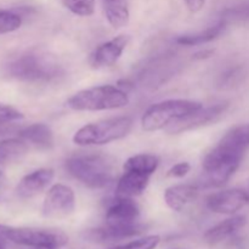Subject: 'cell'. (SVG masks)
<instances>
[{
    "label": "cell",
    "instance_id": "16",
    "mask_svg": "<svg viewBox=\"0 0 249 249\" xmlns=\"http://www.w3.org/2000/svg\"><path fill=\"white\" fill-rule=\"evenodd\" d=\"M199 187L194 184H181L168 187L164 191V201L174 212H181L198 196Z\"/></svg>",
    "mask_w": 249,
    "mask_h": 249
},
{
    "label": "cell",
    "instance_id": "20",
    "mask_svg": "<svg viewBox=\"0 0 249 249\" xmlns=\"http://www.w3.org/2000/svg\"><path fill=\"white\" fill-rule=\"evenodd\" d=\"M226 22L223 19H219L214 26L208 27L204 31L198 32V33L194 34H184V36H180L175 39L177 44L184 46H196V45H202V44H207L209 41L215 40L216 38L221 36L224 33L226 28Z\"/></svg>",
    "mask_w": 249,
    "mask_h": 249
},
{
    "label": "cell",
    "instance_id": "23",
    "mask_svg": "<svg viewBox=\"0 0 249 249\" xmlns=\"http://www.w3.org/2000/svg\"><path fill=\"white\" fill-rule=\"evenodd\" d=\"M160 165V158L155 155L141 153L128 158L123 165L124 170H133V172L142 173L146 175H152Z\"/></svg>",
    "mask_w": 249,
    "mask_h": 249
},
{
    "label": "cell",
    "instance_id": "29",
    "mask_svg": "<svg viewBox=\"0 0 249 249\" xmlns=\"http://www.w3.org/2000/svg\"><path fill=\"white\" fill-rule=\"evenodd\" d=\"M243 78V68L242 67H233L226 71L223 75H221L220 84L221 87L230 88L233 85L238 84Z\"/></svg>",
    "mask_w": 249,
    "mask_h": 249
},
{
    "label": "cell",
    "instance_id": "28",
    "mask_svg": "<svg viewBox=\"0 0 249 249\" xmlns=\"http://www.w3.org/2000/svg\"><path fill=\"white\" fill-rule=\"evenodd\" d=\"M23 119V113L10 105L0 102V125H6L12 122Z\"/></svg>",
    "mask_w": 249,
    "mask_h": 249
},
{
    "label": "cell",
    "instance_id": "12",
    "mask_svg": "<svg viewBox=\"0 0 249 249\" xmlns=\"http://www.w3.org/2000/svg\"><path fill=\"white\" fill-rule=\"evenodd\" d=\"M128 44L129 36L125 34H121V36H114L113 39L106 41V43H102L90 55V66L92 68H96V70L111 67L119 60Z\"/></svg>",
    "mask_w": 249,
    "mask_h": 249
},
{
    "label": "cell",
    "instance_id": "8",
    "mask_svg": "<svg viewBox=\"0 0 249 249\" xmlns=\"http://www.w3.org/2000/svg\"><path fill=\"white\" fill-rule=\"evenodd\" d=\"M229 108V102H219L209 107H202L197 112L185 116L182 118L177 119L170 123L164 129L168 134H181L185 131L197 129L199 126L208 125L211 123H215L216 121L224 116L226 109Z\"/></svg>",
    "mask_w": 249,
    "mask_h": 249
},
{
    "label": "cell",
    "instance_id": "22",
    "mask_svg": "<svg viewBox=\"0 0 249 249\" xmlns=\"http://www.w3.org/2000/svg\"><path fill=\"white\" fill-rule=\"evenodd\" d=\"M105 15L113 28H123L129 23V9L126 0H102Z\"/></svg>",
    "mask_w": 249,
    "mask_h": 249
},
{
    "label": "cell",
    "instance_id": "5",
    "mask_svg": "<svg viewBox=\"0 0 249 249\" xmlns=\"http://www.w3.org/2000/svg\"><path fill=\"white\" fill-rule=\"evenodd\" d=\"M133 118L129 116L112 117L82 126L73 136L78 146H100L121 140L130 133Z\"/></svg>",
    "mask_w": 249,
    "mask_h": 249
},
{
    "label": "cell",
    "instance_id": "6",
    "mask_svg": "<svg viewBox=\"0 0 249 249\" xmlns=\"http://www.w3.org/2000/svg\"><path fill=\"white\" fill-rule=\"evenodd\" d=\"M203 105L192 100L175 99L157 102L146 109L141 118V126L145 131H157L165 129L177 119L197 112Z\"/></svg>",
    "mask_w": 249,
    "mask_h": 249
},
{
    "label": "cell",
    "instance_id": "3",
    "mask_svg": "<svg viewBox=\"0 0 249 249\" xmlns=\"http://www.w3.org/2000/svg\"><path fill=\"white\" fill-rule=\"evenodd\" d=\"M249 150V123L230 129L218 145L207 153L203 160V172H211L226 163H241Z\"/></svg>",
    "mask_w": 249,
    "mask_h": 249
},
{
    "label": "cell",
    "instance_id": "19",
    "mask_svg": "<svg viewBox=\"0 0 249 249\" xmlns=\"http://www.w3.org/2000/svg\"><path fill=\"white\" fill-rule=\"evenodd\" d=\"M240 164L241 163H226L211 172H204L197 186L203 189L224 186L233 177Z\"/></svg>",
    "mask_w": 249,
    "mask_h": 249
},
{
    "label": "cell",
    "instance_id": "21",
    "mask_svg": "<svg viewBox=\"0 0 249 249\" xmlns=\"http://www.w3.org/2000/svg\"><path fill=\"white\" fill-rule=\"evenodd\" d=\"M28 152V143L21 138L0 140V165H6L21 160Z\"/></svg>",
    "mask_w": 249,
    "mask_h": 249
},
{
    "label": "cell",
    "instance_id": "1",
    "mask_svg": "<svg viewBox=\"0 0 249 249\" xmlns=\"http://www.w3.org/2000/svg\"><path fill=\"white\" fill-rule=\"evenodd\" d=\"M9 78L24 83L55 82L65 74L63 67L50 53L31 49L15 56L4 66Z\"/></svg>",
    "mask_w": 249,
    "mask_h": 249
},
{
    "label": "cell",
    "instance_id": "2",
    "mask_svg": "<svg viewBox=\"0 0 249 249\" xmlns=\"http://www.w3.org/2000/svg\"><path fill=\"white\" fill-rule=\"evenodd\" d=\"M65 168L71 177L89 189H104L114 179L113 158L100 153L72 156L66 160Z\"/></svg>",
    "mask_w": 249,
    "mask_h": 249
},
{
    "label": "cell",
    "instance_id": "4",
    "mask_svg": "<svg viewBox=\"0 0 249 249\" xmlns=\"http://www.w3.org/2000/svg\"><path fill=\"white\" fill-rule=\"evenodd\" d=\"M128 92L114 85H99L75 92L66 105L73 111H108L125 107Z\"/></svg>",
    "mask_w": 249,
    "mask_h": 249
},
{
    "label": "cell",
    "instance_id": "36",
    "mask_svg": "<svg viewBox=\"0 0 249 249\" xmlns=\"http://www.w3.org/2000/svg\"><path fill=\"white\" fill-rule=\"evenodd\" d=\"M0 249H5V247H4V243H2V241L0 240Z\"/></svg>",
    "mask_w": 249,
    "mask_h": 249
},
{
    "label": "cell",
    "instance_id": "32",
    "mask_svg": "<svg viewBox=\"0 0 249 249\" xmlns=\"http://www.w3.org/2000/svg\"><path fill=\"white\" fill-rule=\"evenodd\" d=\"M19 129L16 128V126L14 125V124H6V125H0V140H2L4 138H6V136L11 135V134L14 133H18Z\"/></svg>",
    "mask_w": 249,
    "mask_h": 249
},
{
    "label": "cell",
    "instance_id": "17",
    "mask_svg": "<svg viewBox=\"0 0 249 249\" xmlns=\"http://www.w3.org/2000/svg\"><path fill=\"white\" fill-rule=\"evenodd\" d=\"M150 175L142 173L124 170L123 175L119 178L116 187V196L133 197L140 196L150 184Z\"/></svg>",
    "mask_w": 249,
    "mask_h": 249
},
{
    "label": "cell",
    "instance_id": "33",
    "mask_svg": "<svg viewBox=\"0 0 249 249\" xmlns=\"http://www.w3.org/2000/svg\"><path fill=\"white\" fill-rule=\"evenodd\" d=\"M213 53H214V50L208 49V50L199 51V53H195L194 57L196 58V60H203V58H208V57H211V56H213Z\"/></svg>",
    "mask_w": 249,
    "mask_h": 249
},
{
    "label": "cell",
    "instance_id": "37",
    "mask_svg": "<svg viewBox=\"0 0 249 249\" xmlns=\"http://www.w3.org/2000/svg\"><path fill=\"white\" fill-rule=\"evenodd\" d=\"M33 249H46V248H33Z\"/></svg>",
    "mask_w": 249,
    "mask_h": 249
},
{
    "label": "cell",
    "instance_id": "35",
    "mask_svg": "<svg viewBox=\"0 0 249 249\" xmlns=\"http://www.w3.org/2000/svg\"><path fill=\"white\" fill-rule=\"evenodd\" d=\"M5 180H6V178H5L4 173H2L1 170H0V186H1V185L4 184V182H5Z\"/></svg>",
    "mask_w": 249,
    "mask_h": 249
},
{
    "label": "cell",
    "instance_id": "14",
    "mask_svg": "<svg viewBox=\"0 0 249 249\" xmlns=\"http://www.w3.org/2000/svg\"><path fill=\"white\" fill-rule=\"evenodd\" d=\"M55 173L50 168H41L21 179L16 187V195L19 198H32L43 192L53 182Z\"/></svg>",
    "mask_w": 249,
    "mask_h": 249
},
{
    "label": "cell",
    "instance_id": "31",
    "mask_svg": "<svg viewBox=\"0 0 249 249\" xmlns=\"http://www.w3.org/2000/svg\"><path fill=\"white\" fill-rule=\"evenodd\" d=\"M185 4H186V7L190 11L196 14V12H199L203 9L206 0H185Z\"/></svg>",
    "mask_w": 249,
    "mask_h": 249
},
{
    "label": "cell",
    "instance_id": "18",
    "mask_svg": "<svg viewBox=\"0 0 249 249\" xmlns=\"http://www.w3.org/2000/svg\"><path fill=\"white\" fill-rule=\"evenodd\" d=\"M17 135L27 143H31L41 150H49L55 143L53 130L50 126L44 123H34L26 128L19 129Z\"/></svg>",
    "mask_w": 249,
    "mask_h": 249
},
{
    "label": "cell",
    "instance_id": "27",
    "mask_svg": "<svg viewBox=\"0 0 249 249\" xmlns=\"http://www.w3.org/2000/svg\"><path fill=\"white\" fill-rule=\"evenodd\" d=\"M160 237L157 235L152 236H145V237L138 238L131 242L124 243V245L114 246L108 249H156L157 246L160 245Z\"/></svg>",
    "mask_w": 249,
    "mask_h": 249
},
{
    "label": "cell",
    "instance_id": "24",
    "mask_svg": "<svg viewBox=\"0 0 249 249\" xmlns=\"http://www.w3.org/2000/svg\"><path fill=\"white\" fill-rule=\"evenodd\" d=\"M220 18L225 21L226 24L249 23V1L228 7L221 12Z\"/></svg>",
    "mask_w": 249,
    "mask_h": 249
},
{
    "label": "cell",
    "instance_id": "25",
    "mask_svg": "<svg viewBox=\"0 0 249 249\" xmlns=\"http://www.w3.org/2000/svg\"><path fill=\"white\" fill-rule=\"evenodd\" d=\"M22 26V16L11 10L0 9V34L11 33Z\"/></svg>",
    "mask_w": 249,
    "mask_h": 249
},
{
    "label": "cell",
    "instance_id": "10",
    "mask_svg": "<svg viewBox=\"0 0 249 249\" xmlns=\"http://www.w3.org/2000/svg\"><path fill=\"white\" fill-rule=\"evenodd\" d=\"M140 208L130 197L116 196L107 203L105 221L109 226H131L139 224Z\"/></svg>",
    "mask_w": 249,
    "mask_h": 249
},
{
    "label": "cell",
    "instance_id": "9",
    "mask_svg": "<svg viewBox=\"0 0 249 249\" xmlns=\"http://www.w3.org/2000/svg\"><path fill=\"white\" fill-rule=\"evenodd\" d=\"M75 209V196L70 186L55 184L49 189L43 203L44 216L50 219H63L70 216Z\"/></svg>",
    "mask_w": 249,
    "mask_h": 249
},
{
    "label": "cell",
    "instance_id": "26",
    "mask_svg": "<svg viewBox=\"0 0 249 249\" xmlns=\"http://www.w3.org/2000/svg\"><path fill=\"white\" fill-rule=\"evenodd\" d=\"M66 9L77 16H91L95 11V0H62Z\"/></svg>",
    "mask_w": 249,
    "mask_h": 249
},
{
    "label": "cell",
    "instance_id": "7",
    "mask_svg": "<svg viewBox=\"0 0 249 249\" xmlns=\"http://www.w3.org/2000/svg\"><path fill=\"white\" fill-rule=\"evenodd\" d=\"M5 238L16 245L32 248L60 249L68 243V237L60 230L36 228H7Z\"/></svg>",
    "mask_w": 249,
    "mask_h": 249
},
{
    "label": "cell",
    "instance_id": "38",
    "mask_svg": "<svg viewBox=\"0 0 249 249\" xmlns=\"http://www.w3.org/2000/svg\"><path fill=\"white\" fill-rule=\"evenodd\" d=\"M247 192H248V196H249V189L247 190Z\"/></svg>",
    "mask_w": 249,
    "mask_h": 249
},
{
    "label": "cell",
    "instance_id": "30",
    "mask_svg": "<svg viewBox=\"0 0 249 249\" xmlns=\"http://www.w3.org/2000/svg\"><path fill=\"white\" fill-rule=\"evenodd\" d=\"M191 169V165L187 162H180L177 163L175 165H173L169 170L167 172L168 178H184L185 175H187V173Z\"/></svg>",
    "mask_w": 249,
    "mask_h": 249
},
{
    "label": "cell",
    "instance_id": "11",
    "mask_svg": "<svg viewBox=\"0 0 249 249\" xmlns=\"http://www.w3.org/2000/svg\"><path fill=\"white\" fill-rule=\"evenodd\" d=\"M249 203L248 192L242 189H230L207 197V208L216 214L232 215Z\"/></svg>",
    "mask_w": 249,
    "mask_h": 249
},
{
    "label": "cell",
    "instance_id": "13",
    "mask_svg": "<svg viewBox=\"0 0 249 249\" xmlns=\"http://www.w3.org/2000/svg\"><path fill=\"white\" fill-rule=\"evenodd\" d=\"M146 230V226L142 224H136L131 226H109L105 225L99 229H92L85 232V238L90 242L95 243H107L114 241L125 240L142 233Z\"/></svg>",
    "mask_w": 249,
    "mask_h": 249
},
{
    "label": "cell",
    "instance_id": "34",
    "mask_svg": "<svg viewBox=\"0 0 249 249\" xmlns=\"http://www.w3.org/2000/svg\"><path fill=\"white\" fill-rule=\"evenodd\" d=\"M5 229H6V226L0 225V240L1 241L6 240V238H5Z\"/></svg>",
    "mask_w": 249,
    "mask_h": 249
},
{
    "label": "cell",
    "instance_id": "15",
    "mask_svg": "<svg viewBox=\"0 0 249 249\" xmlns=\"http://www.w3.org/2000/svg\"><path fill=\"white\" fill-rule=\"evenodd\" d=\"M246 224H247V218L245 215L231 216L206 231L203 238L208 245L215 246L242 230Z\"/></svg>",
    "mask_w": 249,
    "mask_h": 249
}]
</instances>
